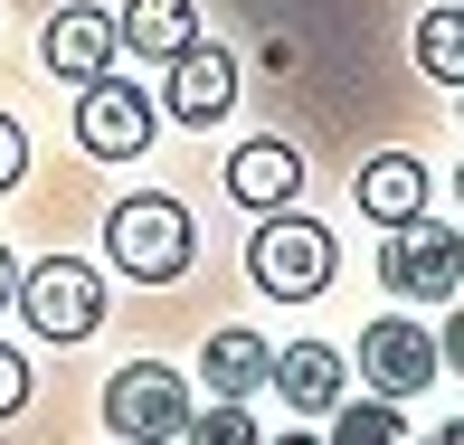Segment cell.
<instances>
[{
  "instance_id": "277c9868",
  "label": "cell",
  "mask_w": 464,
  "mask_h": 445,
  "mask_svg": "<svg viewBox=\"0 0 464 445\" xmlns=\"http://www.w3.org/2000/svg\"><path fill=\"white\" fill-rule=\"evenodd\" d=\"M19 313H29L38 342H86L104 323V275L76 266V256H48V266L19 275Z\"/></svg>"
},
{
  "instance_id": "30bf717a",
  "label": "cell",
  "mask_w": 464,
  "mask_h": 445,
  "mask_svg": "<svg viewBox=\"0 0 464 445\" xmlns=\"http://www.w3.org/2000/svg\"><path fill=\"white\" fill-rule=\"evenodd\" d=\"M161 104H171V123H218L227 104H237V57L227 48H180L171 57V86H161Z\"/></svg>"
},
{
  "instance_id": "9a60e30c",
  "label": "cell",
  "mask_w": 464,
  "mask_h": 445,
  "mask_svg": "<svg viewBox=\"0 0 464 445\" xmlns=\"http://www.w3.org/2000/svg\"><path fill=\"white\" fill-rule=\"evenodd\" d=\"M323 445H417V436H408V417H398V398H342Z\"/></svg>"
},
{
  "instance_id": "5b68a950",
  "label": "cell",
  "mask_w": 464,
  "mask_h": 445,
  "mask_svg": "<svg viewBox=\"0 0 464 445\" xmlns=\"http://www.w3.org/2000/svg\"><path fill=\"white\" fill-rule=\"evenodd\" d=\"M379 285H389L398 304H455V285H464V237H455V227H427V218L389 227V247H379Z\"/></svg>"
},
{
  "instance_id": "44dd1931",
  "label": "cell",
  "mask_w": 464,
  "mask_h": 445,
  "mask_svg": "<svg viewBox=\"0 0 464 445\" xmlns=\"http://www.w3.org/2000/svg\"><path fill=\"white\" fill-rule=\"evenodd\" d=\"M0 304H19V266H10V247H0Z\"/></svg>"
},
{
  "instance_id": "9c48e42d",
  "label": "cell",
  "mask_w": 464,
  "mask_h": 445,
  "mask_svg": "<svg viewBox=\"0 0 464 445\" xmlns=\"http://www.w3.org/2000/svg\"><path fill=\"white\" fill-rule=\"evenodd\" d=\"M294 189H304V152L294 142H276V133H256V142H237L227 152V199L237 208H294Z\"/></svg>"
},
{
  "instance_id": "3957f363",
  "label": "cell",
  "mask_w": 464,
  "mask_h": 445,
  "mask_svg": "<svg viewBox=\"0 0 464 445\" xmlns=\"http://www.w3.org/2000/svg\"><path fill=\"white\" fill-rule=\"evenodd\" d=\"M104 427L123 445H171L189 427V379L161 370V360H123V370L104 379Z\"/></svg>"
},
{
  "instance_id": "7c38bea8",
  "label": "cell",
  "mask_w": 464,
  "mask_h": 445,
  "mask_svg": "<svg viewBox=\"0 0 464 445\" xmlns=\"http://www.w3.org/2000/svg\"><path fill=\"white\" fill-rule=\"evenodd\" d=\"M351 199H361V218H379V227L427 218V161H417V152H379V161H361Z\"/></svg>"
},
{
  "instance_id": "d4e9b609",
  "label": "cell",
  "mask_w": 464,
  "mask_h": 445,
  "mask_svg": "<svg viewBox=\"0 0 464 445\" xmlns=\"http://www.w3.org/2000/svg\"><path fill=\"white\" fill-rule=\"evenodd\" d=\"M455 104H464V86H455Z\"/></svg>"
},
{
  "instance_id": "8fae6325",
  "label": "cell",
  "mask_w": 464,
  "mask_h": 445,
  "mask_svg": "<svg viewBox=\"0 0 464 445\" xmlns=\"http://www.w3.org/2000/svg\"><path fill=\"white\" fill-rule=\"evenodd\" d=\"M114 48H123V38H114V19H104V10H86V0H76V10H57V19H48V38H38L48 76H86V86H95L104 67H114Z\"/></svg>"
},
{
  "instance_id": "7402d4cb",
  "label": "cell",
  "mask_w": 464,
  "mask_h": 445,
  "mask_svg": "<svg viewBox=\"0 0 464 445\" xmlns=\"http://www.w3.org/2000/svg\"><path fill=\"white\" fill-rule=\"evenodd\" d=\"M266 445H323V436H313V427H285V436H266Z\"/></svg>"
},
{
  "instance_id": "4fadbf2b",
  "label": "cell",
  "mask_w": 464,
  "mask_h": 445,
  "mask_svg": "<svg viewBox=\"0 0 464 445\" xmlns=\"http://www.w3.org/2000/svg\"><path fill=\"white\" fill-rule=\"evenodd\" d=\"M199 379H208V398H256L266 379H276V342H266V332H246V323L208 332V351H199Z\"/></svg>"
},
{
  "instance_id": "603a6c76",
  "label": "cell",
  "mask_w": 464,
  "mask_h": 445,
  "mask_svg": "<svg viewBox=\"0 0 464 445\" xmlns=\"http://www.w3.org/2000/svg\"><path fill=\"white\" fill-rule=\"evenodd\" d=\"M427 445H464V417H446V427H436V436H427Z\"/></svg>"
},
{
  "instance_id": "52a82bcc",
  "label": "cell",
  "mask_w": 464,
  "mask_h": 445,
  "mask_svg": "<svg viewBox=\"0 0 464 445\" xmlns=\"http://www.w3.org/2000/svg\"><path fill=\"white\" fill-rule=\"evenodd\" d=\"M76 142H86L95 161H133L142 142H152V95H142L133 76H95V86L76 95Z\"/></svg>"
},
{
  "instance_id": "2e32d148",
  "label": "cell",
  "mask_w": 464,
  "mask_h": 445,
  "mask_svg": "<svg viewBox=\"0 0 464 445\" xmlns=\"http://www.w3.org/2000/svg\"><path fill=\"white\" fill-rule=\"evenodd\" d=\"M417 67H427L436 86H464V10H455V0L417 19Z\"/></svg>"
},
{
  "instance_id": "ac0fdd59",
  "label": "cell",
  "mask_w": 464,
  "mask_h": 445,
  "mask_svg": "<svg viewBox=\"0 0 464 445\" xmlns=\"http://www.w3.org/2000/svg\"><path fill=\"white\" fill-rule=\"evenodd\" d=\"M19 408H29V360L0 351V417H19Z\"/></svg>"
},
{
  "instance_id": "ffe728a7",
  "label": "cell",
  "mask_w": 464,
  "mask_h": 445,
  "mask_svg": "<svg viewBox=\"0 0 464 445\" xmlns=\"http://www.w3.org/2000/svg\"><path fill=\"white\" fill-rule=\"evenodd\" d=\"M436 360H446V370L464 379V313H446V332H436Z\"/></svg>"
},
{
  "instance_id": "5bb4252c",
  "label": "cell",
  "mask_w": 464,
  "mask_h": 445,
  "mask_svg": "<svg viewBox=\"0 0 464 445\" xmlns=\"http://www.w3.org/2000/svg\"><path fill=\"white\" fill-rule=\"evenodd\" d=\"M114 38L133 57H161V67H171L180 48H199V0H123Z\"/></svg>"
},
{
  "instance_id": "d6986e66",
  "label": "cell",
  "mask_w": 464,
  "mask_h": 445,
  "mask_svg": "<svg viewBox=\"0 0 464 445\" xmlns=\"http://www.w3.org/2000/svg\"><path fill=\"white\" fill-rule=\"evenodd\" d=\"M19 171H29V133H19V123H10V114H0V189H10Z\"/></svg>"
},
{
  "instance_id": "484cf974",
  "label": "cell",
  "mask_w": 464,
  "mask_h": 445,
  "mask_svg": "<svg viewBox=\"0 0 464 445\" xmlns=\"http://www.w3.org/2000/svg\"><path fill=\"white\" fill-rule=\"evenodd\" d=\"M455 10H464V0H455Z\"/></svg>"
},
{
  "instance_id": "8992f818",
  "label": "cell",
  "mask_w": 464,
  "mask_h": 445,
  "mask_svg": "<svg viewBox=\"0 0 464 445\" xmlns=\"http://www.w3.org/2000/svg\"><path fill=\"white\" fill-rule=\"evenodd\" d=\"M436 332L427 323H408V313H379V323L361 332V379H370V398H398L408 408L417 389H436Z\"/></svg>"
},
{
  "instance_id": "7a4b0ae2",
  "label": "cell",
  "mask_w": 464,
  "mask_h": 445,
  "mask_svg": "<svg viewBox=\"0 0 464 445\" xmlns=\"http://www.w3.org/2000/svg\"><path fill=\"white\" fill-rule=\"evenodd\" d=\"M104 247H114V266L133 275V285H171L189 275L199 256V237H189V208L161 199V189H142V199H114V218H104Z\"/></svg>"
},
{
  "instance_id": "cb8c5ba5",
  "label": "cell",
  "mask_w": 464,
  "mask_h": 445,
  "mask_svg": "<svg viewBox=\"0 0 464 445\" xmlns=\"http://www.w3.org/2000/svg\"><path fill=\"white\" fill-rule=\"evenodd\" d=\"M455 208H464V161H455Z\"/></svg>"
},
{
  "instance_id": "ba28073f",
  "label": "cell",
  "mask_w": 464,
  "mask_h": 445,
  "mask_svg": "<svg viewBox=\"0 0 464 445\" xmlns=\"http://www.w3.org/2000/svg\"><path fill=\"white\" fill-rule=\"evenodd\" d=\"M266 389H276L294 417H332L351 398V360L332 342H294V351H276V379H266Z\"/></svg>"
},
{
  "instance_id": "6da1fadb",
  "label": "cell",
  "mask_w": 464,
  "mask_h": 445,
  "mask_svg": "<svg viewBox=\"0 0 464 445\" xmlns=\"http://www.w3.org/2000/svg\"><path fill=\"white\" fill-rule=\"evenodd\" d=\"M246 275H256L276 304H313V294L342 275V247H332V227L304 218V208H266L256 247H246Z\"/></svg>"
},
{
  "instance_id": "e0dca14e",
  "label": "cell",
  "mask_w": 464,
  "mask_h": 445,
  "mask_svg": "<svg viewBox=\"0 0 464 445\" xmlns=\"http://www.w3.org/2000/svg\"><path fill=\"white\" fill-rule=\"evenodd\" d=\"M180 445H266V427L246 417V398H208V408H189Z\"/></svg>"
}]
</instances>
